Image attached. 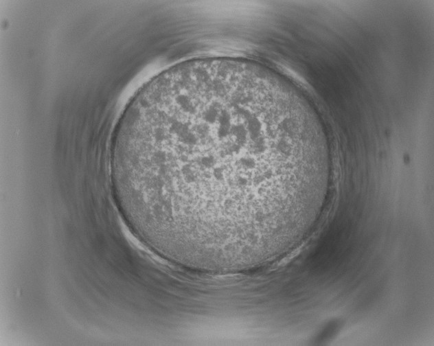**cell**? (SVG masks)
<instances>
[{"label":"cell","mask_w":434,"mask_h":346,"mask_svg":"<svg viewBox=\"0 0 434 346\" xmlns=\"http://www.w3.org/2000/svg\"><path fill=\"white\" fill-rule=\"evenodd\" d=\"M330 168L317 122L269 73L225 64L176 76L126 124L111 165L128 227L177 264L233 273L299 237Z\"/></svg>","instance_id":"obj_1"}]
</instances>
